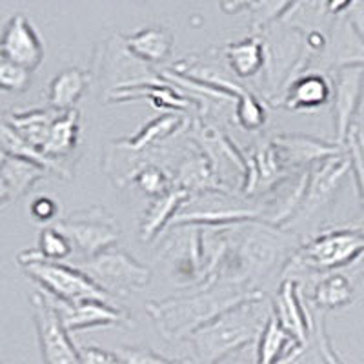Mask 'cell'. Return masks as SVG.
Here are the masks:
<instances>
[{
    "label": "cell",
    "mask_w": 364,
    "mask_h": 364,
    "mask_svg": "<svg viewBox=\"0 0 364 364\" xmlns=\"http://www.w3.org/2000/svg\"><path fill=\"white\" fill-rule=\"evenodd\" d=\"M295 242L294 235L261 220L232 224L228 230L226 257L215 281L235 282L259 291L257 286L262 279L272 275L279 264H288L286 259Z\"/></svg>",
    "instance_id": "cell-1"
},
{
    "label": "cell",
    "mask_w": 364,
    "mask_h": 364,
    "mask_svg": "<svg viewBox=\"0 0 364 364\" xmlns=\"http://www.w3.org/2000/svg\"><path fill=\"white\" fill-rule=\"evenodd\" d=\"M259 295H262V291H253L242 284L215 281L190 295L148 302L146 310L154 318L159 333L166 341L177 343L190 339L224 311Z\"/></svg>",
    "instance_id": "cell-2"
},
{
    "label": "cell",
    "mask_w": 364,
    "mask_h": 364,
    "mask_svg": "<svg viewBox=\"0 0 364 364\" xmlns=\"http://www.w3.org/2000/svg\"><path fill=\"white\" fill-rule=\"evenodd\" d=\"M272 314L273 306L264 301V295L224 311L188 339L197 364H220L226 357L252 344L259 339Z\"/></svg>",
    "instance_id": "cell-3"
},
{
    "label": "cell",
    "mask_w": 364,
    "mask_h": 364,
    "mask_svg": "<svg viewBox=\"0 0 364 364\" xmlns=\"http://www.w3.org/2000/svg\"><path fill=\"white\" fill-rule=\"evenodd\" d=\"M364 259V230L359 226L336 228L311 237L295 250L286 268L294 272L333 273Z\"/></svg>",
    "instance_id": "cell-4"
},
{
    "label": "cell",
    "mask_w": 364,
    "mask_h": 364,
    "mask_svg": "<svg viewBox=\"0 0 364 364\" xmlns=\"http://www.w3.org/2000/svg\"><path fill=\"white\" fill-rule=\"evenodd\" d=\"M22 268L41 286V291L55 301L68 302V304H79L86 301L117 304V299L99 288L79 266L33 259V261L22 262Z\"/></svg>",
    "instance_id": "cell-5"
},
{
    "label": "cell",
    "mask_w": 364,
    "mask_h": 364,
    "mask_svg": "<svg viewBox=\"0 0 364 364\" xmlns=\"http://www.w3.org/2000/svg\"><path fill=\"white\" fill-rule=\"evenodd\" d=\"M51 226L70 239L73 250L84 257V261L93 259L106 250L115 248L122 233L115 217L102 206L75 211L66 219L55 220Z\"/></svg>",
    "instance_id": "cell-6"
},
{
    "label": "cell",
    "mask_w": 364,
    "mask_h": 364,
    "mask_svg": "<svg viewBox=\"0 0 364 364\" xmlns=\"http://www.w3.org/2000/svg\"><path fill=\"white\" fill-rule=\"evenodd\" d=\"M79 268L112 297H126L151 281V269L119 248H109L93 259L80 262Z\"/></svg>",
    "instance_id": "cell-7"
},
{
    "label": "cell",
    "mask_w": 364,
    "mask_h": 364,
    "mask_svg": "<svg viewBox=\"0 0 364 364\" xmlns=\"http://www.w3.org/2000/svg\"><path fill=\"white\" fill-rule=\"evenodd\" d=\"M29 302L33 310L37 339L44 364H82L79 346H75L48 295L38 290L31 294Z\"/></svg>",
    "instance_id": "cell-8"
},
{
    "label": "cell",
    "mask_w": 364,
    "mask_h": 364,
    "mask_svg": "<svg viewBox=\"0 0 364 364\" xmlns=\"http://www.w3.org/2000/svg\"><path fill=\"white\" fill-rule=\"evenodd\" d=\"M348 171H352V166H350L346 151L336 155V157L315 162V166L310 170L306 193H304V199H302L294 219L308 220L306 217L315 215L317 211L328 206L331 200L336 199L337 191H339Z\"/></svg>",
    "instance_id": "cell-9"
},
{
    "label": "cell",
    "mask_w": 364,
    "mask_h": 364,
    "mask_svg": "<svg viewBox=\"0 0 364 364\" xmlns=\"http://www.w3.org/2000/svg\"><path fill=\"white\" fill-rule=\"evenodd\" d=\"M333 124L336 144L344 149L364 93V68H344L333 73Z\"/></svg>",
    "instance_id": "cell-10"
},
{
    "label": "cell",
    "mask_w": 364,
    "mask_h": 364,
    "mask_svg": "<svg viewBox=\"0 0 364 364\" xmlns=\"http://www.w3.org/2000/svg\"><path fill=\"white\" fill-rule=\"evenodd\" d=\"M318 71H339L344 68H364V37L348 13L333 24L326 50L318 57Z\"/></svg>",
    "instance_id": "cell-11"
},
{
    "label": "cell",
    "mask_w": 364,
    "mask_h": 364,
    "mask_svg": "<svg viewBox=\"0 0 364 364\" xmlns=\"http://www.w3.org/2000/svg\"><path fill=\"white\" fill-rule=\"evenodd\" d=\"M2 58L17 66L26 68L33 73L44 60V44L38 37L37 29L24 13H17L4 26L0 38Z\"/></svg>",
    "instance_id": "cell-12"
},
{
    "label": "cell",
    "mask_w": 364,
    "mask_h": 364,
    "mask_svg": "<svg viewBox=\"0 0 364 364\" xmlns=\"http://www.w3.org/2000/svg\"><path fill=\"white\" fill-rule=\"evenodd\" d=\"M44 294V291H42ZM57 311L58 318L68 333H77L86 328L97 326H129L132 317L126 314L119 304H108L100 301H86L79 304H68V302L55 301L48 297Z\"/></svg>",
    "instance_id": "cell-13"
},
{
    "label": "cell",
    "mask_w": 364,
    "mask_h": 364,
    "mask_svg": "<svg viewBox=\"0 0 364 364\" xmlns=\"http://www.w3.org/2000/svg\"><path fill=\"white\" fill-rule=\"evenodd\" d=\"M272 306L273 315L277 317L281 326L302 346H308L314 331V318L308 315L306 308L302 306L299 282L294 279H282Z\"/></svg>",
    "instance_id": "cell-14"
},
{
    "label": "cell",
    "mask_w": 364,
    "mask_h": 364,
    "mask_svg": "<svg viewBox=\"0 0 364 364\" xmlns=\"http://www.w3.org/2000/svg\"><path fill=\"white\" fill-rule=\"evenodd\" d=\"M333 99V80L328 73L318 70L304 71L291 79V84L286 87L284 108L291 112L301 109H317L326 106Z\"/></svg>",
    "instance_id": "cell-15"
},
{
    "label": "cell",
    "mask_w": 364,
    "mask_h": 364,
    "mask_svg": "<svg viewBox=\"0 0 364 364\" xmlns=\"http://www.w3.org/2000/svg\"><path fill=\"white\" fill-rule=\"evenodd\" d=\"M46 175L48 171L33 162L2 154V162H0V204L2 208L24 197Z\"/></svg>",
    "instance_id": "cell-16"
},
{
    "label": "cell",
    "mask_w": 364,
    "mask_h": 364,
    "mask_svg": "<svg viewBox=\"0 0 364 364\" xmlns=\"http://www.w3.org/2000/svg\"><path fill=\"white\" fill-rule=\"evenodd\" d=\"M273 148L282 164H306L344 154L337 144H326L323 141L302 135H277L272 141Z\"/></svg>",
    "instance_id": "cell-17"
},
{
    "label": "cell",
    "mask_w": 364,
    "mask_h": 364,
    "mask_svg": "<svg viewBox=\"0 0 364 364\" xmlns=\"http://www.w3.org/2000/svg\"><path fill=\"white\" fill-rule=\"evenodd\" d=\"M190 191L177 186H173L170 191L162 193L161 197H155L149 203V206L146 208L144 215L141 219L139 232H141L142 242H148V240L155 239L171 220H175V217L181 213V210L190 200Z\"/></svg>",
    "instance_id": "cell-18"
},
{
    "label": "cell",
    "mask_w": 364,
    "mask_h": 364,
    "mask_svg": "<svg viewBox=\"0 0 364 364\" xmlns=\"http://www.w3.org/2000/svg\"><path fill=\"white\" fill-rule=\"evenodd\" d=\"M302 344L281 326L277 317L272 314L264 330L257 339V359L255 364H286L297 357L302 350Z\"/></svg>",
    "instance_id": "cell-19"
},
{
    "label": "cell",
    "mask_w": 364,
    "mask_h": 364,
    "mask_svg": "<svg viewBox=\"0 0 364 364\" xmlns=\"http://www.w3.org/2000/svg\"><path fill=\"white\" fill-rule=\"evenodd\" d=\"M173 33L168 28L149 26L122 38V46L129 55L142 63H164L173 50Z\"/></svg>",
    "instance_id": "cell-20"
},
{
    "label": "cell",
    "mask_w": 364,
    "mask_h": 364,
    "mask_svg": "<svg viewBox=\"0 0 364 364\" xmlns=\"http://www.w3.org/2000/svg\"><path fill=\"white\" fill-rule=\"evenodd\" d=\"M0 136H2V154L9 155V157L22 159V161L33 162V164L44 168L48 173L64 178V181H71V178H73V171H71L64 162L53 161V159H50L48 155H44L42 149L35 148L33 144H29L28 141H24L11 126L6 124L4 120H2Z\"/></svg>",
    "instance_id": "cell-21"
},
{
    "label": "cell",
    "mask_w": 364,
    "mask_h": 364,
    "mask_svg": "<svg viewBox=\"0 0 364 364\" xmlns=\"http://www.w3.org/2000/svg\"><path fill=\"white\" fill-rule=\"evenodd\" d=\"M90 86V77L84 70L79 68H66L53 77L48 86L46 99L53 109L66 113L75 109L77 102L82 99Z\"/></svg>",
    "instance_id": "cell-22"
},
{
    "label": "cell",
    "mask_w": 364,
    "mask_h": 364,
    "mask_svg": "<svg viewBox=\"0 0 364 364\" xmlns=\"http://www.w3.org/2000/svg\"><path fill=\"white\" fill-rule=\"evenodd\" d=\"M266 51H268L266 44L257 35L242 38L240 42L228 44L224 48L228 66L239 79H252V77L261 73L262 68L266 66V60H268Z\"/></svg>",
    "instance_id": "cell-23"
},
{
    "label": "cell",
    "mask_w": 364,
    "mask_h": 364,
    "mask_svg": "<svg viewBox=\"0 0 364 364\" xmlns=\"http://www.w3.org/2000/svg\"><path fill=\"white\" fill-rule=\"evenodd\" d=\"M58 115H60V112L53 108L31 109V112L6 113L2 120H4L6 124L11 126L29 144H33L38 149H44L46 142L50 139L51 128H53Z\"/></svg>",
    "instance_id": "cell-24"
},
{
    "label": "cell",
    "mask_w": 364,
    "mask_h": 364,
    "mask_svg": "<svg viewBox=\"0 0 364 364\" xmlns=\"http://www.w3.org/2000/svg\"><path fill=\"white\" fill-rule=\"evenodd\" d=\"M80 139V113L77 109L60 113L51 128L50 139L44 146V155L53 161L64 162L73 154Z\"/></svg>",
    "instance_id": "cell-25"
},
{
    "label": "cell",
    "mask_w": 364,
    "mask_h": 364,
    "mask_svg": "<svg viewBox=\"0 0 364 364\" xmlns=\"http://www.w3.org/2000/svg\"><path fill=\"white\" fill-rule=\"evenodd\" d=\"M353 284L344 273L333 272L321 275L314 288V304L318 310H336L348 306L353 301Z\"/></svg>",
    "instance_id": "cell-26"
},
{
    "label": "cell",
    "mask_w": 364,
    "mask_h": 364,
    "mask_svg": "<svg viewBox=\"0 0 364 364\" xmlns=\"http://www.w3.org/2000/svg\"><path fill=\"white\" fill-rule=\"evenodd\" d=\"M142 97H148L149 100H154L157 108L186 109L190 106V102L186 99H182L177 91L171 90L170 86H155V84H133V86L117 87L106 99L122 102V100L142 99Z\"/></svg>",
    "instance_id": "cell-27"
},
{
    "label": "cell",
    "mask_w": 364,
    "mask_h": 364,
    "mask_svg": "<svg viewBox=\"0 0 364 364\" xmlns=\"http://www.w3.org/2000/svg\"><path fill=\"white\" fill-rule=\"evenodd\" d=\"M73 253V245L70 242L66 235L58 232L57 228L46 226L41 230L38 235V248L37 250H26L18 255V262H28L33 259H44V261L60 262Z\"/></svg>",
    "instance_id": "cell-28"
},
{
    "label": "cell",
    "mask_w": 364,
    "mask_h": 364,
    "mask_svg": "<svg viewBox=\"0 0 364 364\" xmlns=\"http://www.w3.org/2000/svg\"><path fill=\"white\" fill-rule=\"evenodd\" d=\"M182 126V119L175 115H162L159 119L151 120L144 129H141V133L133 139H124V141L117 142L119 148L129 149V151H142L146 148H151L154 144H157L159 141H164L168 136L173 135V132H177Z\"/></svg>",
    "instance_id": "cell-29"
},
{
    "label": "cell",
    "mask_w": 364,
    "mask_h": 364,
    "mask_svg": "<svg viewBox=\"0 0 364 364\" xmlns=\"http://www.w3.org/2000/svg\"><path fill=\"white\" fill-rule=\"evenodd\" d=\"M235 100V119L240 128L246 132H259L266 122V109L261 100L246 90L240 91Z\"/></svg>",
    "instance_id": "cell-30"
},
{
    "label": "cell",
    "mask_w": 364,
    "mask_h": 364,
    "mask_svg": "<svg viewBox=\"0 0 364 364\" xmlns=\"http://www.w3.org/2000/svg\"><path fill=\"white\" fill-rule=\"evenodd\" d=\"M350 166H352V173L355 177L357 191H359V199L364 206V129L359 124L353 126L348 136L346 146H344Z\"/></svg>",
    "instance_id": "cell-31"
},
{
    "label": "cell",
    "mask_w": 364,
    "mask_h": 364,
    "mask_svg": "<svg viewBox=\"0 0 364 364\" xmlns=\"http://www.w3.org/2000/svg\"><path fill=\"white\" fill-rule=\"evenodd\" d=\"M133 178H135L136 186L141 188L144 193L151 195L154 199L161 197L162 193L170 191L175 186L173 181L155 164H144Z\"/></svg>",
    "instance_id": "cell-32"
},
{
    "label": "cell",
    "mask_w": 364,
    "mask_h": 364,
    "mask_svg": "<svg viewBox=\"0 0 364 364\" xmlns=\"http://www.w3.org/2000/svg\"><path fill=\"white\" fill-rule=\"evenodd\" d=\"M31 86V71L9 63L6 58L0 60V87L9 93H24Z\"/></svg>",
    "instance_id": "cell-33"
},
{
    "label": "cell",
    "mask_w": 364,
    "mask_h": 364,
    "mask_svg": "<svg viewBox=\"0 0 364 364\" xmlns=\"http://www.w3.org/2000/svg\"><path fill=\"white\" fill-rule=\"evenodd\" d=\"M113 352L120 359L122 364H186L182 360L168 359L164 355H159L149 348H139V346H119Z\"/></svg>",
    "instance_id": "cell-34"
},
{
    "label": "cell",
    "mask_w": 364,
    "mask_h": 364,
    "mask_svg": "<svg viewBox=\"0 0 364 364\" xmlns=\"http://www.w3.org/2000/svg\"><path fill=\"white\" fill-rule=\"evenodd\" d=\"M29 213H31V217H33L35 220H38V223H51L58 213V204L57 200H53L51 197H48V195H41V197H37V199L31 203Z\"/></svg>",
    "instance_id": "cell-35"
},
{
    "label": "cell",
    "mask_w": 364,
    "mask_h": 364,
    "mask_svg": "<svg viewBox=\"0 0 364 364\" xmlns=\"http://www.w3.org/2000/svg\"><path fill=\"white\" fill-rule=\"evenodd\" d=\"M80 363L82 364H122L117 353L97 346H79Z\"/></svg>",
    "instance_id": "cell-36"
},
{
    "label": "cell",
    "mask_w": 364,
    "mask_h": 364,
    "mask_svg": "<svg viewBox=\"0 0 364 364\" xmlns=\"http://www.w3.org/2000/svg\"><path fill=\"white\" fill-rule=\"evenodd\" d=\"M348 15L353 21L355 28L359 29V33L364 37V2H353Z\"/></svg>",
    "instance_id": "cell-37"
},
{
    "label": "cell",
    "mask_w": 364,
    "mask_h": 364,
    "mask_svg": "<svg viewBox=\"0 0 364 364\" xmlns=\"http://www.w3.org/2000/svg\"><path fill=\"white\" fill-rule=\"evenodd\" d=\"M355 226L363 228V230H364V215H363V219H359V220H357V223H355Z\"/></svg>",
    "instance_id": "cell-38"
}]
</instances>
